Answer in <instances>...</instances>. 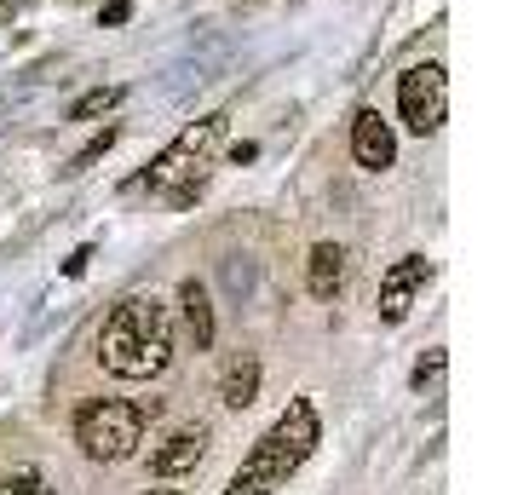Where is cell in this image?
I'll list each match as a JSON object with an SVG mask.
<instances>
[{
	"instance_id": "14",
	"label": "cell",
	"mask_w": 512,
	"mask_h": 495,
	"mask_svg": "<svg viewBox=\"0 0 512 495\" xmlns=\"http://www.w3.org/2000/svg\"><path fill=\"white\" fill-rule=\"evenodd\" d=\"M116 139H121V127H104L98 139H87V144H81V150H75V156H70V167H64V173H70V179H75V173H87V167H93V162H104V156L116 150Z\"/></svg>"
},
{
	"instance_id": "12",
	"label": "cell",
	"mask_w": 512,
	"mask_h": 495,
	"mask_svg": "<svg viewBox=\"0 0 512 495\" xmlns=\"http://www.w3.org/2000/svg\"><path fill=\"white\" fill-rule=\"evenodd\" d=\"M0 495H58V490L47 484V472H41V467L18 461L12 472H0Z\"/></svg>"
},
{
	"instance_id": "13",
	"label": "cell",
	"mask_w": 512,
	"mask_h": 495,
	"mask_svg": "<svg viewBox=\"0 0 512 495\" xmlns=\"http://www.w3.org/2000/svg\"><path fill=\"white\" fill-rule=\"evenodd\" d=\"M121 98H127V87H93V93H81L70 104V121H93V116H110Z\"/></svg>"
},
{
	"instance_id": "5",
	"label": "cell",
	"mask_w": 512,
	"mask_h": 495,
	"mask_svg": "<svg viewBox=\"0 0 512 495\" xmlns=\"http://www.w3.org/2000/svg\"><path fill=\"white\" fill-rule=\"evenodd\" d=\"M397 116H403V127L420 133V139L438 133L443 116H449V75H443V64L426 58V64L397 75Z\"/></svg>"
},
{
	"instance_id": "6",
	"label": "cell",
	"mask_w": 512,
	"mask_h": 495,
	"mask_svg": "<svg viewBox=\"0 0 512 495\" xmlns=\"http://www.w3.org/2000/svg\"><path fill=\"white\" fill-rule=\"evenodd\" d=\"M426 283H432V260H426V254H403V260L380 277V323H403V317L415 311V300L426 294Z\"/></svg>"
},
{
	"instance_id": "15",
	"label": "cell",
	"mask_w": 512,
	"mask_h": 495,
	"mask_svg": "<svg viewBox=\"0 0 512 495\" xmlns=\"http://www.w3.org/2000/svg\"><path fill=\"white\" fill-rule=\"evenodd\" d=\"M127 18H133V0H104V24L110 29H121Z\"/></svg>"
},
{
	"instance_id": "3",
	"label": "cell",
	"mask_w": 512,
	"mask_h": 495,
	"mask_svg": "<svg viewBox=\"0 0 512 495\" xmlns=\"http://www.w3.org/2000/svg\"><path fill=\"white\" fill-rule=\"evenodd\" d=\"M225 127H231V116L190 121L185 133L150 162L144 185L156 190V196H167L173 208H190V202L202 196V185H208V167H213V156H219V144H225Z\"/></svg>"
},
{
	"instance_id": "10",
	"label": "cell",
	"mask_w": 512,
	"mask_h": 495,
	"mask_svg": "<svg viewBox=\"0 0 512 495\" xmlns=\"http://www.w3.org/2000/svg\"><path fill=\"white\" fill-rule=\"evenodd\" d=\"M340 283H346V248H340V242H317L311 260H305V288H311L317 300H334Z\"/></svg>"
},
{
	"instance_id": "17",
	"label": "cell",
	"mask_w": 512,
	"mask_h": 495,
	"mask_svg": "<svg viewBox=\"0 0 512 495\" xmlns=\"http://www.w3.org/2000/svg\"><path fill=\"white\" fill-rule=\"evenodd\" d=\"M87 260H93V248H75L70 260H64V277H81V271H87Z\"/></svg>"
},
{
	"instance_id": "16",
	"label": "cell",
	"mask_w": 512,
	"mask_h": 495,
	"mask_svg": "<svg viewBox=\"0 0 512 495\" xmlns=\"http://www.w3.org/2000/svg\"><path fill=\"white\" fill-rule=\"evenodd\" d=\"M438 375H443V352L420 357V369H415V386H426V380H438Z\"/></svg>"
},
{
	"instance_id": "2",
	"label": "cell",
	"mask_w": 512,
	"mask_h": 495,
	"mask_svg": "<svg viewBox=\"0 0 512 495\" xmlns=\"http://www.w3.org/2000/svg\"><path fill=\"white\" fill-rule=\"evenodd\" d=\"M323 438V421H317V403L311 398H294L282 409L277 421L265 426V438L254 444V455L236 467V478L225 484V495H271L282 490L294 472L305 467V455L317 449Z\"/></svg>"
},
{
	"instance_id": "11",
	"label": "cell",
	"mask_w": 512,
	"mask_h": 495,
	"mask_svg": "<svg viewBox=\"0 0 512 495\" xmlns=\"http://www.w3.org/2000/svg\"><path fill=\"white\" fill-rule=\"evenodd\" d=\"M219 398H225V409H248V403L259 398V357L254 352H236L231 363H225V375H219Z\"/></svg>"
},
{
	"instance_id": "18",
	"label": "cell",
	"mask_w": 512,
	"mask_h": 495,
	"mask_svg": "<svg viewBox=\"0 0 512 495\" xmlns=\"http://www.w3.org/2000/svg\"><path fill=\"white\" fill-rule=\"evenodd\" d=\"M150 495H185V490H150Z\"/></svg>"
},
{
	"instance_id": "4",
	"label": "cell",
	"mask_w": 512,
	"mask_h": 495,
	"mask_svg": "<svg viewBox=\"0 0 512 495\" xmlns=\"http://www.w3.org/2000/svg\"><path fill=\"white\" fill-rule=\"evenodd\" d=\"M162 415V398L127 403V398H93L75 415V444L87 461H127L144 444V421Z\"/></svg>"
},
{
	"instance_id": "8",
	"label": "cell",
	"mask_w": 512,
	"mask_h": 495,
	"mask_svg": "<svg viewBox=\"0 0 512 495\" xmlns=\"http://www.w3.org/2000/svg\"><path fill=\"white\" fill-rule=\"evenodd\" d=\"M208 426H179L167 444H156L150 449V472L156 478H179V472H196L202 461H208Z\"/></svg>"
},
{
	"instance_id": "1",
	"label": "cell",
	"mask_w": 512,
	"mask_h": 495,
	"mask_svg": "<svg viewBox=\"0 0 512 495\" xmlns=\"http://www.w3.org/2000/svg\"><path fill=\"white\" fill-rule=\"evenodd\" d=\"M98 363L121 380H150L173 363V317L156 294H127L104 329H98Z\"/></svg>"
},
{
	"instance_id": "7",
	"label": "cell",
	"mask_w": 512,
	"mask_h": 495,
	"mask_svg": "<svg viewBox=\"0 0 512 495\" xmlns=\"http://www.w3.org/2000/svg\"><path fill=\"white\" fill-rule=\"evenodd\" d=\"M351 156L369 173H386L397 162V133H392V121H380V110H357V121H351Z\"/></svg>"
},
{
	"instance_id": "9",
	"label": "cell",
	"mask_w": 512,
	"mask_h": 495,
	"mask_svg": "<svg viewBox=\"0 0 512 495\" xmlns=\"http://www.w3.org/2000/svg\"><path fill=\"white\" fill-rule=\"evenodd\" d=\"M179 311H185V340L196 346V352H208V346H213V300H208V283L185 277V283H179Z\"/></svg>"
}]
</instances>
